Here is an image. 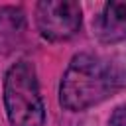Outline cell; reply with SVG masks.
Segmentation results:
<instances>
[{
	"instance_id": "5",
	"label": "cell",
	"mask_w": 126,
	"mask_h": 126,
	"mask_svg": "<svg viewBox=\"0 0 126 126\" xmlns=\"http://www.w3.org/2000/svg\"><path fill=\"white\" fill-rule=\"evenodd\" d=\"M26 37V14L18 6L0 8V53H12Z\"/></svg>"
},
{
	"instance_id": "6",
	"label": "cell",
	"mask_w": 126,
	"mask_h": 126,
	"mask_svg": "<svg viewBox=\"0 0 126 126\" xmlns=\"http://www.w3.org/2000/svg\"><path fill=\"white\" fill-rule=\"evenodd\" d=\"M108 126H126V104H120L112 110L108 118Z\"/></svg>"
},
{
	"instance_id": "2",
	"label": "cell",
	"mask_w": 126,
	"mask_h": 126,
	"mask_svg": "<svg viewBox=\"0 0 126 126\" xmlns=\"http://www.w3.org/2000/svg\"><path fill=\"white\" fill-rule=\"evenodd\" d=\"M4 106L12 126H43L45 106L35 69L28 61L14 63L4 75Z\"/></svg>"
},
{
	"instance_id": "1",
	"label": "cell",
	"mask_w": 126,
	"mask_h": 126,
	"mask_svg": "<svg viewBox=\"0 0 126 126\" xmlns=\"http://www.w3.org/2000/svg\"><path fill=\"white\" fill-rule=\"evenodd\" d=\"M122 87V73L110 61L93 55H75L59 83V102L71 112L100 104Z\"/></svg>"
},
{
	"instance_id": "3",
	"label": "cell",
	"mask_w": 126,
	"mask_h": 126,
	"mask_svg": "<svg viewBox=\"0 0 126 126\" xmlns=\"http://www.w3.org/2000/svg\"><path fill=\"white\" fill-rule=\"evenodd\" d=\"M35 24L49 41L71 39L81 28V6L73 0H43L35 6Z\"/></svg>"
},
{
	"instance_id": "4",
	"label": "cell",
	"mask_w": 126,
	"mask_h": 126,
	"mask_svg": "<svg viewBox=\"0 0 126 126\" xmlns=\"http://www.w3.org/2000/svg\"><path fill=\"white\" fill-rule=\"evenodd\" d=\"M94 33L102 43L126 39V0H110L94 20Z\"/></svg>"
}]
</instances>
